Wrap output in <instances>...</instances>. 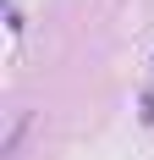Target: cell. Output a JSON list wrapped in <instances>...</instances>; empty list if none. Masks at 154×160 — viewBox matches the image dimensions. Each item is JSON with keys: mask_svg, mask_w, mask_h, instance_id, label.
<instances>
[{"mask_svg": "<svg viewBox=\"0 0 154 160\" xmlns=\"http://www.w3.org/2000/svg\"><path fill=\"white\" fill-rule=\"evenodd\" d=\"M143 122H154V94H143Z\"/></svg>", "mask_w": 154, "mask_h": 160, "instance_id": "obj_1", "label": "cell"}]
</instances>
